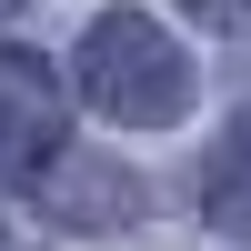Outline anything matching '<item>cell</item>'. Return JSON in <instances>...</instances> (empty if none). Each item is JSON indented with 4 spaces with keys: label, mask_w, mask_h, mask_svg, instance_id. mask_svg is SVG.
<instances>
[{
    "label": "cell",
    "mask_w": 251,
    "mask_h": 251,
    "mask_svg": "<svg viewBox=\"0 0 251 251\" xmlns=\"http://www.w3.org/2000/svg\"><path fill=\"white\" fill-rule=\"evenodd\" d=\"M201 211H211L231 241H251V121H231V131H221L211 171H201Z\"/></svg>",
    "instance_id": "3"
},
{
    "label": "cell",
    "mask_w": 251,
    "mask_h": 251,
    "mask_svg": "<svg viewBox=\"0 0 251 251\" xmlns=\"http://www.w3.org/2000/svg\"><path fill=\"white\" fill-rule=\"evenodd\" d=\"M181 10H191L201 30H241V20H251V0H181Z\"/></svg>",
    "instance_id": "5"
},
{
    "label": "cell",
    "mask_w": 251,
    "mask_h": 251,
    "mask_svg": "<svg viewBox=\"0 0 251 251\" xmlns=\"http://www.w3.org/2000/svg\"><path fill=\"white\" fill-rule=\"evenodd\" d=\"M71 80H80V100H91L100 121H121V131H161V121L191 111V60H181V40L161 30L151 10H100L91 30H80V50H71Z\"/></svg>",
    "instance_id": "1"
},
{
    "label": "cell",
    "mask_w": 251,
    "mask_h": 251,
    "mask_svg": "<svg viewBox=\"0 0 251 251\" xmlns=\"http://www.w3.org/2000/svg\"><path fill=\"white\" fill-rule=\"evenodd\" d=\"M50 211H60V221H131L141 191H131L121 171H111V181H80L71 161H50Z\"/></svg>",
    "instance_id": "4"
},
{
    "label": "cell",
    "mask_w": 251,
    "mask_h": 251,
    "mask_svg": "<svg viewBox=\"0 0 251 251\" xmlns=\"http://www.w3.org/2000/svg\"><path fill=\"white\" fill-rule=\"evenodd\" d=\"M60 161V71L40 50H0V171Z\"/></svg>",
    "instance_id": "2"
}]
</instances>
